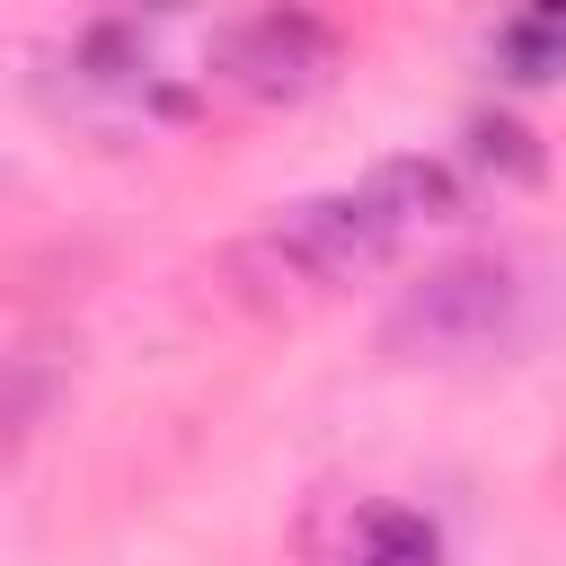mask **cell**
<instances>
[{"mask_svg":"<svg viewBox=\"0 0 566 566\" xmlns=\"http://www.w3.org/2000/svg\"><path fill=\"white\" fill-rule=\"evenodd\" d=\"M336 62H345V44L318 18H301V9H265V18H239V27L212 35V80L239 88V97H256V106L318 97L336 80Z\"/></svg>","mask_w":566,"mask_h":566,"instance_id":"cell-1","label":"cell"},{"mask_svg":"<svg viewBox=\"0 0 566 566\" xmlns=\"http://www.w3.org/2000/svg\"><path fill=\"white\" fill-rule=\"evenodd\" d=\"M398 221L363 195V186H345V195H310V203H292L274 230H265V256L283 265V274H301V283H345V274H371L380 256H398Z\"/></svg>","mask_w":566,"mask_h":566,"instance_id":"cell-2","label":"cell"},{"mask_svg":"<svg viewBox=\"0 0 566 566\" xmlns=\"http://www.w3.org/2000/svg\"><path fill=\"white\" fill-rule=\"evenodd\" d=\"M504 310H513V283L504 265H442L424 274L398 318H389V345H424V354H469L486 336H504Z\"/></svg>","mask_w":566,"mask_h":566,"instance_id":"cell-3","label":"cell"},{"mask_svg":"<svg viewBox=\"0 0 566 566\" xmlns=\"http://www.w3.org/2000/svg\"><path fill=\"white\" fill-rule=\"evenodd\" d=\"M336 566H442V531L424 513H407V504H363Z\"/></svg>","mask_w":566,"mask_h":566,"instance_id":"cell-4","label":"cell"},{"mask_svg":"<svg viewBox=\"0 0 566 566\" xmlns=\"http://www.w3.org/2000/svg\"><path fill=\"white\" fill-rule=\"evenodd\" d=\"M363 195H371L398 230H424V221H451V212H460V177H451L442 159H380V168L363 177Z\"/></svg>","mask_w":566,"mask_h":566,"instance_id":"cell-5","label":"cell"},{"mask_svg":"<svg viewBox=\"0 0 566 566\" xmlns=\"http://www.w3.org/2000/svg\"><path fill=\"white\" fill-rule=\"evenodd\" d=\"M495 71L513 88H548L566 80V9H522L495 27Z\"/></svg>","mask_w":566,"mask_h":566,"instance_id":"cell-6","label":"cell"},{"mask_svg":"<svg viewBox=\"0 0 566 566\" xmlns=\"http://www.w3.org/2000/svg\"><path fill=\"white\" fill-rule=\"evenodd\" d=\"M469 159H478L486 177H504V186H539V168H548L539 142H531L513 115H478V124H469Z\"/></svg>","mask_w":566,"mask_h":566,"instance_id":"cell-7","label":"cell"},{"mask_svg":"<svg viewBox=\"0 0 566 566\" xmlns=\"http://www.w3.org/2000/svg\"><path fill=\"white\" fill-rule=\"evenodd\" d=\"M80 62H88V80H133L142 71V27H88Z\"/></svg>","mask_w":566,"mask_h":566,"instance_id":"cell-8","label":"cell"}]
</instances>
